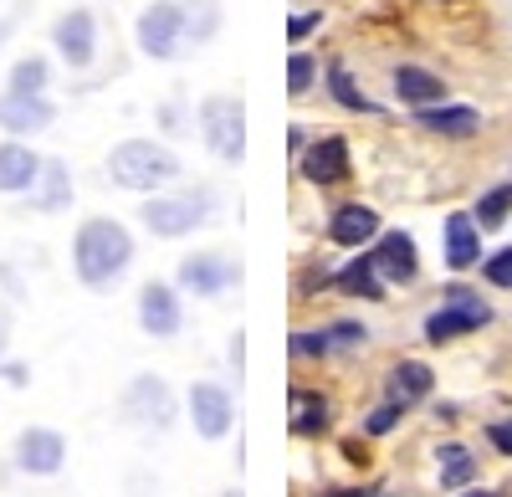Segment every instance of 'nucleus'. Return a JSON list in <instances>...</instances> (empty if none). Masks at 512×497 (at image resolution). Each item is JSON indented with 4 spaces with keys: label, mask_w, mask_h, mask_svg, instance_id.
Returning a JSON list of instances; mask_svg holds the SVG:
<instances>
[{
    "label": "nucleus",
    "mask_w": 512,
    "mask_h": 497,
    "mask_svg": "<svg viewBox=\"0 0 512 497\" xmlns=\"http://www.w3.org/2000/svg\"><path fill=\"white\" fill-rule=\"evenodd\" d=\"M128 262H134V236H128L123 221L113 216H88L77 226L72 236V272L82 287H93V293H103V287H113Z\"/></svg>",
    "instance_id": "nucleus-1"
},
{
    "label": "nucleus",
    "mask_w": 512,
    "mask_h": 497,
    "mask_svg": "<svg viewBox=\"0 0 512 497\" xmlns=\"http://www.w3.org/2000/svg\"><path fill=\"white\" fill-rule=\"evenodd\" d=\"M180 175H185L180 154L169 149V144H159V139L134 134V139H118V144L108 149V180H113L118 190L154 195V190H164V185H175Z\"/></svg>",
    "instance_id": "nucleus-2"
},
{
    "label": "nucleus",
    "mask_w": 512,
    "mask_h": 497,
    "mask_svg": "<svg viewBox=\"0 0 512 497\" xmlns=\"http://www.w3.org/2000/svg\"><path fill=\"white\" fill-rule=\"evenodd\" d=\"M210 205H216V190H205V185L180 190V195L154 190V195L139 205V221H144L159 241H180V236H190V231H200V226L210 221Z\"/></svg>",
    "instance_id": "nucleus-3"
},
{
    "label": "nucleus",
    "mask_w": 512,
    "mask_h": 497,
    "mask_svg": "<svg viewBox=\"0 0 512 497\" xmlns=\"http://www.w3.org/2000/svg\"><path fill=\"white\" fill-rule=\"evenodd\" d=\"M195 123H200L205 149L216 154L221 164H241L246 159V103H241V93H210V98H200Z\"/></svg>",
    "instance_id": "nucleus-4"
},
{
    "label": "nucleus",
    "mask_w": 512,
    "mask_h": 497,
    "mask_svg": "<svg viewBox=\"0 0 512 497\" xmlns=\"http://www.w3.org/2000/svg\"><path fill=\"white\" fill-rule=\"evenodd\" d=\"M134 41L149 62H175L185 52V0H149L134 21Z\"/></svg>",
    "instance_id": "nucleus-5"
},
{
    "label": "nucleus",
    "mask_w": 512,
    "mask_h": 497,
    "mask_svg": "<svg viewBox=\"0 0 512 497\" xmlns=\"http://www.w3.org/2000/svg\"><path fill=\"white\" fill-rule=\"evenodd\" d=\"M180 416V400L169 390L164 375H134L123 390V421H134L144 431H169Z\"/></svg>",
    "instance_id": "nucleus-6"
},
{
    "label": "nucleus",
    "mask_w": 512,
    "mask_h": 497,
    "mask_svg": "<svg viewBox=\"0 0 512 497\" xmlns=\"http://www.w3.org/2000/svg\"><path fill=\"white\" fill-rule=\"evenodd\" d=\"M297 175H303L313 190H333L354 175V149L344 134H318L308 139V149L297 154Z\"/></svg>",
    "instance_id": "nucleus-7"
},
{
    "label": "nucleus",
    "mask_w": 512,
    "mask_h": 497,
    "mask_svg": "<svg viewBox=\"0 0 512 497\" xmlns=\"http://www.w3.org/2000/svg\"><path fill=\"white\" fill-rule=\"evenodd\" d=\"M52 52L72 67V72H88L98 62V16L88 6H72L52 21Z\"/></svg>",
    "instance_id": "nucleus-8"
},
{
    "label": "nucleus",
    "mask_w": 512,
    "mask_h": 497,
    "mask_svg": "<svg viewBox=\"0 0 512 497\" xmlns=\"http://www.w3.org/2000/svg\"><path fill=\"white\" fill-rule=\"evenodd\" d=\"M185 410H190V426H195L200 441H221V436L236 426V400H231V390L216 385V380H195V385L185 390Z\"/></svg>",
    "instance_id": "nucleus-9"
},
{
    "label": "nucleus",
    "mask_w": 512,
    "mask_h": 497,
    "mask_svg": "<svg viewBox=\"0 0 512 497\" xmlns=\"http://www.w3.org/2000/svg\"><path fill=\"white\" fill-rule=\"evenodd\" d=\"M236 282H241V262H231L226 252H190L175 267V287H185L190 298H221Z\"/></svg>",
    "instance_id": "nucleus-10"
},
{
    "label": "nucleus",
    "mask_w": 512,
    "mask_h": 497,
    "mask_svg": "<svg viewBox=\"0 0 512 497\" xmlns=\"http://www.w3.org/2000/svg\"><path fill=\"white\" fill-rule=\"evenodd\" d=\"M11 462L26 477H57L67 467V436L52 426H26L11 446Z\"/></svg>",
    "instance_id": "nucleus-11"
},
{
    "label": "nucleus",
    "mask_w": 512,
    "mask_h": 497,
    "mask_svg": "<svg viewBox=\"0 0 512 497\" xmlns=\"http://www.w3.org/2000/svg\"><path fill=\"white\" fill-rule=\"evenodd\" d=\"M415 129L431 134V139H446V144H466V139H477L487 129V118L472 103L446 98V103H431V108H415Z\"/></svg>",
    "instance_id": "nucleus-12"
},
{
    "label": "nucleus",
    "mask_w": 512,
    "mask_h": 497,
    "mask_svg": "<svg viewBox=\"0 0 512 497\" xmlns=\"http://www.w3.org/2000/svg\"><path fill=\"white\" fill-rule=\"evenodd\" d=\"M139 328L149 339H175L185 328V303H180V287H169L159 277H149L139 287Z\"/></svg>",
    "instance_id": "nucleus-13"
},
{
    "label": "nucleus",
    "mask_w": 512,
    "mask_h": 497,
    "mask_svg": "<svg viewBox=\"0 0 512 497\" xmlns=\"http://www.w3.org/2000/svg\"><path fill=\"white\" fill-rule=\"evenodd\" d=\"M57 123V103L47 93H0V129L11 139H36Z\"/></svg>",
    "instance_id": "nucleus-14"
},
{
    "label": "nucleus",
    "mask_w": 512,
    "mask_h": 497,
    "mask_svg": "<svg viewBox=\"0 0 512 497\" xmlns=\"http://www.w3.org/2000/svg\"><path fill=\"white\" fill-rule=\"evenodd\" d=\"M390 98L400 108H431V103H446L451 98V82L436 72V67H420V62H395L390 67Z\"/></svg>",
    "instance_id": "nucleus-15"
},
{
    "label": "nucleus",
    "mask_w": 512,
    "mask_h": 497,
    "mask_svg": "<svg viewBox=\"0 0 512 497\" xmlns=\"http://www.w3.org/2000/svg\"><path fill=\"white\" fill-rule=\"evenodd\" d=\"M369 257H374V267H379V277L390 282V287H405V282H415V272H420V252H415V236L410 231H379L374 236V246H369Z\"/></svg>",
    "instance_id": "nucleus-16"
},
{
    "label": "nucleus",
    "mask_w": 512,
    "mask_h": 497,
    "mask_svg": "<svg viewBox=\"0 0 512 497\" xmlns=\"http://www.w3.org/2000/svg\"><path fill=\"white\" fill-rule=\"evenodd\" d=\"M441 257L451 272H466L482 262V226L472 221V211H451L441 221Z\"/></svg>",
    "instance_id": "nucleus-17"
},
{
    "label": "nucleus",
    "mask_w": 512,
    "mask_h": 497,
    "mask_svg": "<svg viewBox=\"0 0 512 497\" xmlns=\"http://www.w3.org/2000/svg\"><path fill=\"white\" fill-rule=\"evenodd\" d=\"M41 159L26 139H0V195H31L41 180Z\"/></svg>",
    "instance_id": "nucleus-18"
},
{
    "label": "nucleus",
    "mask_w": 512,
    "mask_h": 497,
    "mask_svg": "<svg viewBox=\"0 0 512 497\" xmlns=\"http://www.w3.org/2000/svg\"><path fill=\"white\" fill-rule=\"evenodd\" d=\"M379 236V211L364 200H344V205H333V216H328V241L333 246H349V252H359V246H369Z\"/></svg>",
    "instance_id": "nucleus-19"
},
{
    "label": "nucleus",
    "mask_w": 512,
    "mask_h": 497,
    "mask_svg": "<svg viewBox=\"0 0 512 497\" xmlns=\"http://www.w3.org/2000/svg\"><path fill=\"white\" fill-rule=\"evenodd\" d=\"M323 88H328V98L344 108V113H369V118L384 113V108L364 93V82L354 77V67H349L344 57H328V62H323Z\"/></svg>",
    "instance_id": "nucleus-20"
},
{
    "label": "nucleus",
    "mask_w": 512,
    "mask_h": 497,
    "mask_svg": "<svg viewBox=\"0 0 512 497\" xmlns=\"http://www.w3.org/2000/svg\"><path fill=\"white\" fill-rule=\"evenodd\" d=\"M492 318L487 313H472V308H456V303H441L436 313H425V344H456L466 334L487 328Z\"/></svg>",
    "instance_id": "nucleus-21"
},
{
    "label": "nucleus",
    "mask_w": 512,
    "mask_h": 497,
    "mask_svg": "<svg viewBox=\"0 0 512 497\" xmlns=\"http://www.w3.org/2000/svg\"><path fill=\"white\" fill-rule=\"evenodd\" d=\"M67 205H72V170H67V159H47L36 190H31V211L57 216V211H67Z\"/></svg>",
    "instance_id": "nucleus-22"
},
{
    "label": "nucleus",
    "mask_w": 512,
    "mask_h": 497,
    "mask_svg": "<svg viewBox=\"0 0 512 497\" xmlns=\"http://www.w3.org/2000/svg\"><path fill=\"white\" fill-rule=\"evenodd\" d=\"M333 287H338L344 298H369V303H379L390 282L379 277V267H374V257H369V252H359V257H349L344 267L333 272Z\"/></svg>",
    "instance_id": "nucleus-23"
},
{
    "label": "nucleus",
    "mask_w": 512,
    "mask_h": 497,
    "mask_svg": "<svg viewBox=\"0 0 512 497\" xmlns=\"http://www.w3.org/2000/svg\"><path fill=\"white\" fill-rule=\"evenodd\" d=\"M431 390H436V375L420 359H400V364H390V375H384V395L400 400V405H420Z\"/></svg>",
    "instance_id": "nucleus-24"
},
{
    "label": "nucleus",
    "mask_w": 512,
    "mask_h": 497,
    "mask_svg": "<svg viewBox=\"0 0 512 497\" xmlns=\"http://www.w3.org/2000/svg\"><path fill=\"white\" fill-rule=\"evenodd\" d=\"M287 410H292V436L297 441H318L328 431V400L313 395V390H292L287 395Z\"/></svg>",
    "instance_id": "nucleus-25"
},
{
    "label": "nucleus",
    "mask_w": 512,
    "mask_h": 497,
    "mask_svg": "<svg viewBox=\"0 0 512 497\" xmlns=\"http://www.w3.org/2000/svg\"><path fill=\"white\" fill-rule=\"evenodd\" d=\"M436 467H441V492H461V487L477 482V457L461 441H446L436 451Z\"/></svg>",
    "instance_id": "nucleus-26"
},
{
    "label": "nucleus",
    "mask_w": 512,
    "mask_h": 497,
    "mask_svg": "<svg viewBox=\"0 0 512 497\" xmlns=\"http://www.w3.org/2000/svg\"><path fill=\"white\" fill-rule=\"evenodd\" d=\"M472 221H477L482 231H502V226L512 221V180L487 185V190L477 195V205H472Z\"/></svg>",
    "instance_id": "nucleus-27"
},
{
    "label": "nucleus",
    "mask_w": 512,
    "mask_h": 497,
    "mask_svg": "<svg viewBox=\"0 0 512 497\" xmlns=\"http://www.w3.org/2000/svg\"><path fill=\"white\" fill-rule=\"evenodd\" d=\"M6 88H11V93H47V88H52V62L41 57V52L16 57L11 72H6Z\"/></svg>",
    "instance_id": "nucleus-28"
},
{
    "label": "nucleus",
    "mask_w": 512,
    "mask_h": 497,
    "mask_svg": "<svg viewBox=\"0 0 512 497\" xmlns=\"http://www.w3.org/2000/svg\"><path fill=\"white\" fill-rule=\"evenodd\" d=\"M221 0H185V36L195 41V47H205V41H216L221 36Z\"/></svg>",
    "instance_id": "nucleus-29"
},
{
    "label": "nucleus",
    "mask_w": 512,
    "mask_h": 497,
    "mask_svg": "<svg viewBox=\"0 0 512 497\" xmlns=\"http://www.w3.org/2000/svg\"><path fill=\"white\" fill-rule=\"evenodd\" d=\"M318 77H323V62L313 52H303V47H292V57H287V93L292 98H308L318 88Z\"/></svg>",
    "instance_id": "nucleus-30"
},
{
    "label": "nucleus",
    "mask_w": 512,
    "mask_h": 497,
    "mask_svg": "<svg viewBox=\"0 0 512 497\" xmlns=\"http://www.w3.org/2000/svg\"><path fill=\"white\" fill-rule=\"evenodd\" d=\"M369 344V328L359 323V318H338V323H328V349L333 354H359Z\"/></svg>",
    "instance_id": "nucleus-31"
},
{
    "label": "nucleus",
    "mask_w": 512,
    "mask_h": 497,
    "mask_svg": "<svg viewBox=\"0 0 512 497\" xmlns=\"http://www.w3.org/2000/svg\"><path fill=\"white\" fill-rule=\"evenodd\" d=\"M405 410H410V405H400V400L384 395V400L369 410V416H364V436H390V431L405 421Z\"/></svg>",
    "instance_id": "nucleus-32"
},
{
    "label": "nucleus",
    "mask_w": 512,
    "mask_h": 497,
    "mask_svg": "<svg viewBox=\"0 0 512 497\" xmlns=\"http://www.w3.org/2000/svg\"><path fill=\"white\" fill-rule=\"evenodd\" d=\"M323 21H328V16H323L318 6H308V11H292V16H287V41H292V47H303L308 36H318V31H323Z\"/></svg>",
    "instance_id": "nucleus-33"
},
{
    "label": "nucleus",
    "mask_w": 512,
    "mask_h": 497,
    "mask_svg": "<svg viewBox=\"0 0 512 497\" xmlns=\"http://www.w3.org/2000/svg\"><path fill=\"white\" fill-rule=\"evenodd\" d=\"M482 277L492 287H502V293H512V246H497V252L482 262Z\"/></svg>",
    "instance_id": "nucleus-34"
},
{
    "label": "nucleus",
    "mask_w": 512,
    "mask_h": 497,
    "mask_svg": "<svg viewBox=\"0 0 512 497\" xmlns=\"http://www.w3.org/2000/svg\"><path fill=\"white\" fill-rule=\"evenodd\" d=\"M292 359H323V354H333L328 349V328H318V334H292Z\"/></svg>",
    "instance_id": "nucleus-35"
},
{
    "label": "nucleus",
    "mask_w": 512,
    "mask_h": 497,
    "mask_svg": "<svg viewBox=\"0 0 512 497\" xmlns=\"http://www.w3.org/2000/svg\"><path fill=\"white\" fill-rule=\"evenodd\" d=\"M446 303H456V308H472V313H487L492 318V308L482 303V293H477V287H466V282H446V293H441Z\"/></svg>",
    "instance_id": "nucleus-36"
},
{
    "label": "nucleus",
    "mask_w": 512,
    "mask_h": 497,
    "mask_svg": "<svg viewBox=\"0 0 512 497\" xmlns=\"http://www.w3.org/2000/svg\"><path fill=\"white\" fill-rule=\"evenodd\" d=\"M154 118H159V129H164V134H185V129H190V123H185L190 113H185V103H180V98L159 103V113H154Z\"/></svg>",
    "instance_id": "nucleus-37"
},
{
    "label": "nucleus",
    "mask_w": 512,
    "mask_h": 497,
    "mask_svg": "<svg viewBox=\"0 0 512 497\" xmlns=\"http://www.w3.org/2000/svg\"><path fill=\"white\" fill-rule=\"evenodd\" d=\"M487 441H492V451L512 457V416H507V421H492V426H487Z\"/></svg>",
    "instance_id": "nucleus-38"
},
{
    "label": "nucleus",
    "mask_w": 512,
    "mask_h": 497,
    "mask_svg": "<svg viewBox=\"0 0 512 497\" xmlns=\"http://www.w3.org/2000/svg\"><path fill=\"white\" fill-rule=\"evenodd\" d=\"M287 149H292V159L308 149V129H303V123H292V134H287Z\"/></svg>",
    "instance_id": "nucleus-39"
},
{
    "label": "nucleus",
    "mask_w": 512,
    "mask_h": 497,
    "mask_svg": "<svg viewBox=\"0 0 512 497\" xmlns=\"http://www.w3.org/2000/svg\"><path fill=\"white\" fill-rule=\"evenodd\" d=\"M323 497H374V487H328Z\"/></svg>",
    "instance_id": "nucleus-40"
},
{
    "label": "nucleus",
    "mask_w": 512,
    "mask_h": 497,
    "mask_svg": "<svg viewBox=\"0 0 512 497\" xmlns=\"http://www.w3.org/2000/svg\"><path fill=\"white\" fill-rule=\"evenodd\" d=\"M0 375H6L11 385H26V364H0Z\"/></svg>",
    "instance_id": "nucleus-41"
},
{
    "label": "nucleus",
    "mask_w": 512,
    "mask_h": 497,
    "mask_svg": "<svg viewBox=\"0 0 512 497\" xmlns=\"http://www.w3.org/2000/svg\"><path fill=\"white\" fill-rule=\"evenodd\" d=\"M364 457H369V451L359 441H344V462H364Z\"/></svg>",
    "instance_id": "nucleus-42"
},
{
    "label": "nucleus",
    "mask_w": 512,
    "mask_h": 497,
    "mask_svg": "<svg viewBox=\"0 0 512 497\" xmlns=\"http://www.w3.org/2000/svg\"><path fill=\"white\" fill-rule=\"evenodd\" d=\"M456 497H502V492H487V487H461Z\"/></svg>",
    "instance_id": "nucleus-43"
},
{
    "label": "nucleus",
    "mask_w": 512,
    "mask_h": 497,
    "mask_svg": "<svg viewBox=\"0 0 512 497\" xmlns=\"http://www.w3.org/2000/svg\"><path fill=\"white\" fill-rule=\"evenodd\" d=\"M6 41H11V21H6V16H0V47H6Z\"/></svg>",
    "instance_id": "nucleus-44"
},
{
    "label": "nucleus",
    "mask_w": 512,
    "mask_h": 497,
    "mask_svg": "<svg viewBox=\"0 0 512 497\" xmlns=\"http://www.w3.org/2000/svg\"><path fill=\"white\" fill-rule=\"evenodd\" d=\"M0 354H6V323H0Z\"/></svg>",
    "instance_id": "nucleus-45"
},
{
    "label": "nucleus",
    "mask_w": 512,
    "mask_h": 497,
    "mask_svg": "<svg viewBox=\"0 0 512 497\" xmlns=\"http://www.w3.org/2000/svg\"><path fill=\"white\" fill-rule=\"evenodd\" d=\"M221 497H241V492H236V487H231V492H221Z\"/></svg>",
    "instance_id": "nucleus-46"
}]
</instances>
